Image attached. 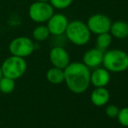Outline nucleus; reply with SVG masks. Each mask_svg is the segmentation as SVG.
Returning a JSON list of instances; mask_svg holds the SVG:
<instances>
[{
	"label": "nucleus",
	"mask_w": 128,
	"mask_h": 128,
	"mask_svg": "<svg viewBox=\"0 0 128 128\" xmlns=\"http://www.w3.org/2000/svg\"><path fill=\"white\" fill-rule=\"evenodd\" d=\"M64 73L66 86L74 93L84 92L91 84V72L84 63H70L64 69Z\"/></svg>",
	"instance_id": "1"
},
{
	"label": "nucleus",
	"mask_w": 128,
	"mask_h": 128,
	"mask_svg": "<svg viewBox=\"0 0 128 128\" xmlns=\"http://www.w3.org/2000/svg\"><path fill=\"white\" fill-rule=\"evenodd\" d=\"M103 64L107 71L121 72L128 69V54L121 50H111L104 52Z\"/></svg>",
	"instance_id": "2"
},
{
	"label": "nucleus",
	"mask_w": 128,
	"mask_h": 128,
	"mask_svg": "<svg viewBox=\"0 0 128 128\" xmlns=\"http://www.w3.org/2000/svg\"><path fill=\"white\" fill-rule=\"evenodd\" d=\"M64 33L67 38L76 46H84L91 38V32L87 24L79 20L69 23Z\"/></svg>",
	"instance_id": "3"
},
{
	"label": "nucleus",
	"mask_w": 128,
	"mask_h": 128,
	"mask_svg": "<svg viewBox=\"0 0 128 128\" xmlns=\"http://www.w3.org/2000/svg\"><path fill=\"white\" fill-rule=\"evenodd\" d=\"M3 76L17 79L22 77L26 71V62L24 58L12 55L4 61L1 66Z\"/></svg>",
	"instance_id": "4"
},
{
	"label": "nucleus",
	"mask_w": 128,
	"mask_h": 128,
	"mask_svg": "<svg viewBox=\"0 0 128 128\" xmlns=\"http://www.w3.org/2000/svg\"><path fill=\"white\" fill-rule=\"evenodd\" d=\"M53 14V7L48 2L36 1L29 8V16L36 23L47 22Z\"/></svg>",
	"instance_id": "5"
},
{
	"label": "nucleus",
	"mask_w": 128,
	"mask_h": 128,
	"mask_svg": "<svg viewBox=\"0 0 128 128\" xmlns=\"http://www.w3.org/2000/svg\"><path fill=\"white\" fill-rule=\"evenodd\" d=\"M9 49L12 55L18 57H28L35 49L34 43L27 37H18L10 42Z\"/></svg>",
	"instance_id": "6"
},
{
	"label": "nucleus",
	"mask_w": 128,
	"mask_h": 128,
	"mask_svg": "<svg viewBox=\"0 0 128 128\" xmlns=\"http://www.w3.org/2000/svg\"><path fill=\"white\" fill-rule=\"evenodd\" d=\"M86 24L90 32L98 35L104 32H109L112 22L111 19L104 14H95L88 19Z\"/></svg>",
	"instance_id": "7"
},
{
	"label": "nucleus",
	"mask_w": 128,
	"mask_h": 128,
	"mask_svg": "<svg viewBox=\"0 0 128 128\" xmlns=\"http://www.w3.org/2000/svg\"><path fill=\"white\" fill-rule=\"evenodd\" d=\"M69 24L67 18L60 13L53 14L47 21V28L50 34L54 36H60L66 32Z\"/></svg>",
	"instance_id": "8"
},
{
	"label": "nucleus",
	"mask_w": 128,
	"mask_h": 128,
	"mask_svg": "<svg viewBox=\"0 0 128 128\" xmlns=\"http://www.w3.org/2000/svg\"><path fill=\"white\" fill-rule=\"evenodd\" d=\"M50 60L54 67L64 70L70 64V56L63 47L56 46L50 52Z\"/></svg>",
	"instance_id": "9"
},
{
	"label": "nucleus",
	"mask_w": 128,
	"mask_h": 128,
	"mask_svg": "<svg viewBox=\"0 0 128 128\" xmlns=\"http://www.w3.org/2000/svg\"><path fill=\"white\" fill-rule=\"evenodd\" d=\"M104 52L98 50V48L88 50L83 57V62L87 67L96 68L103 63Z\"/></svg>",
	"instance_id": "10"
},
{
	"label": "nucleus",
	"mask_w": 128,
	"mask_h": 128,
	"mask_svg": "<svg viewBox=\"0 0 128 128\" xmlns=\"http://www.w3.org/2000/svg\"><path fill=\"white\" fill-rule=\"evenodd\" d=\"M109 82V71L106 68H97L92 73H91V83L95 87H104Z\"/></svg>",
	"instance_id": "11"
},
{
	"label": "nucleus",
	"mask_w": 128,
	"mask_h": 128,
	"mask_svg": "<svg viewBox=\"0 0 128 128\" xmlns=\"http://www.w3.org/2000/svg\"><path fill=\"white\" fill-rule=\"evenodd\" d=\"M110 100V93L106 88L96 87L91 94V100L96 106H103L106 104Z\"/></svg>",
	"instance_id": "12"
},
{
	"label": "nucleus",
	"mask_w": 128,
	"mask_h": 128,
	"mask_svg": "<svg viewBox=\"0 0 128 128\" xmlns=\"http://www.w3.org/2000/svg\"><path fill=\"white\" fill-rule=\"evenodd\" d=\"M110 32L116 38H126L128 37V24L125 21H116L112 24Z\"/></svg>",
	"instance_id": "13"
},
{
	"label": "nucleus",
	"mask_w": 128,
	"mask_h": 128,
	"mask_svg": "<svg viewBox=\"0 0 128 128\" xmlns=\"http://www.w3.org/2000/svg\"><path fill=\"white\" fill-rule=\"evenodd\" d=\"M46 78L52 84H61L64 81V70L58 67H52L46 72Z\"/></svg>",
	"instance_id": "14"
},
{
	"label": "nucleus",
	"mask_w": 128,
	"mask_h": 128,
	"mask_svg": "<svg viewBox=\"0 0 128 128\" xmlns=\"http://www.w3.org/2000/svg\"><path fill=\"white\" fill-rule=\"evenodd\" d=\"M112 43V36L109 32L98 34L96 40V48L102 52H104L110 46Z\"/></svg>",
	"instance_id": "15"
},
{
	"label": "nucleus",
	"mask_w": 128,
	"mask_h": 128,
	"mask_svg": "<svg viewBox=\"0 0 128 128\" xmlns=\"http://www.w3.org/2000/svg\"><path fill=\"white\" fill-rule=\"evenodd\" d=\"M15 89V79L3 76L0 79V91L5 94L12 92Z\"/></svg>",
	"instance_id": "16"
},
{
	"label": "nucleus",
	"mask_w": 128,
	"mask_h": 128,
	"mask_svg": "<svg viewBox=\"0 0 128 128\" xmlns=\"http://www.w3.org/2000/svg\"><path fill=\"white\" fill-rule=\"evenodd\" d=\"M33 38L38 41H44L48 38L50 36V32L48 30L47 26H39L36 27L32 32Z\"/></svg>",
	"instance_id": "17"
},
{
	"label": "nucleus",
	"mask_w": 128,
	"mask_h": 128,
	"mask_svg": "<svg viewBox=\"0 0 128 128\" xmlns=\"http://www.w3.org/2000/svg\"><path fill=\"white\" fill-rule=\"evenodd\" d=\"M49 1L53 8L63 10V9L69 7L72 4L73 0H49Z\"/></svg>",
	"instance_id": "18"
},
{
	"label": "nucleus",
	"mask_w": 128,
	"mask_h": 128,
	"mask_svg": "<svg viewBox=\"0 0 128 128\" xmlns=\"http://www.w3.org/2000/svg\"><path fill=\"white\" fill-rule=\"evenodd\" d=\"M117 118H118V120L120 125H122L123 126L128 127V106L120 110Z\"/></svg>",
	"instance_id": "19"
},
{
	"label": "nucleus",
	"mask_w": 128,
	"mask_h": 128,
	"mask_svg": "<svg viewBox=\"0 0 128 128\" xmlns=\"http://www.w3.org/2000/svg\"><path fill=\"white\" fill-rule=\"evenodd\" d=\"M118 112H120V109H118V106H114V104H110L106 107V114L107 115L109 118H117L118 114Z\"/></svg>",
	"instance_id": "20"
},
{
	"label": "nucleus",
	"mask_w": 128,
	"mask_h": 128,
	"mask_svg": "<svg viewBox=\"0 0 128 128\" xmlns=\"http://www.w3.org/2000/svg\"><path fill=\"white\" fill-rule=\"evenodd\" d=\"M3 77V72H2V69H1V66H0V79L1 78Z\"/></svg>",
	"instance_id": "21"
},
{
	"label": "nucleus",
	"mask_w": 128,
	"mask_h": 128,
	"mask_svg": "<svg viewBox=\"0 0 128 128\" xmlns=\"http://www.w3.org/2000/svg\"><path fill=\"white\" fill-rule=\"evenodd\" d=\"M37 1H39V2H48L49 0H37Z\"/></svg>",
	"instance_id": "22"
}]
</instances>
